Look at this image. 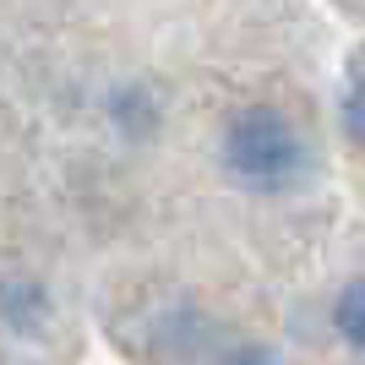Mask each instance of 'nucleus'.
Wrapping results in <instances>:
<instances>
[{"mask_svg": "<svg viewBox=\"0 0 365 365\" xmlns=\"http://www.w3.org/2000/svg\"><path fill=\"white\" fill-rule=\"evenodd\" d=\"M224 169L251 191H284L305 169V142L284 109L251 104L224 125Z\"/></svg>", "mask_w": 365, "mask_h": 365, "instance_id": "nucleus-1", "label": "nucleus"}, {"mask_svg": "<svg viewBox=\"0 0 365 365\" xmlns=\"http://www.w3.org/2000/svg\"><path fill=\"white\" fill-rule=\"evenodd\" d=\"M333 317H338V333L349 338L354 349H365V278H354L349 289L338 294V311H333Z\"/></svg>", "mask_w": 365, "mask_h": 365, "instance_id": "nucleus-2", "label": "nucleus"}, {"mask_svg": "<svg viewBox=\"0 0 365 365\" xmlns=\"http://www.w3.org/2000/svg\"><path fill=\"white\" fill-rule=\"evenodd\" d=\"M344 125H349V137L365 148V88L349 93V104H344Z\"/></svg>", "mask_w": 365, "mask_h": 365, "instance_id": "nucleus-3", "label": "nucleus"}, {"mask_svg": "<svg viewBox=\"0 0 365 365\" xmlns=\"http://www.w3.org/2000/svg\"><path fill=\"white\" fill-rule=\"evenodd\" d=\"M224 365H284L273 349H257V344H245V349H235V354H224Z\"/></svg>", "mask_w": 365, "mask_h": 365, "instance_id": "nucleus-4", "label": "nucleus"}]
</instances>
